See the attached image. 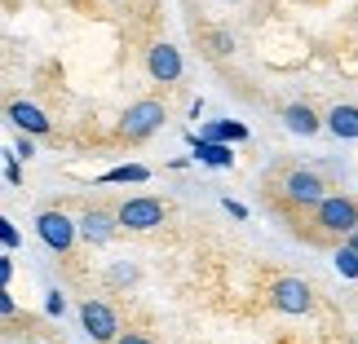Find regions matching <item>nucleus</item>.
<instances>
[{
	"instance_id": "nucleus-1",
	"label": "nucleus",
	"mask_w": 358,
	"mask_h": 344,
	"mask_svg": "<svg viewBox=\"0 0 358 344\" xmlns=\"http://www.w3.org/2000/svg\"><path fill=\"white\" fill-rule=\"evenodd\" d=\"M314 225L327 234H354L358 230V203L345 195H327L319 208H314Z\"/></svg>"
},
{
	"instance_id": "nucleus-2",
	"label": "nucleus",
	"mask_w": 358,
	"mask_h": 344,
	"mask_svg": "<svg viewBox=\"0 0 358 344\" xmlns=\"http://www.w3.org/2000/svg\"><path fill=\"white\" fill-rule=\"evenodd\" d=\"M159 124H164V102H155V98L133 102L129 111H124V119H120V137L124 142H142V137H150Z\"/></svg>"
},
{
	"instance_id": "nucleus-3",
	"label": "nucleus",
	"mask_w": 358,
	"mask_h": 344,
	"mask_svg": "<svg viewBox=\"0 0 358 344\" xmlns=\"http://www.w3.org/2000/svg\"><path fill=\"white\" fill-rule=\"evenodd\" d=\"M283 195L292 199L296 208H319V203L327 199V195H323V181H319V172H306V168L287 172V181H283Z\"/></svg>"
},
{
	"instance_id": "nucleus-4",
	"label": "nucleus",
	"mask_w": 358,
	"mask_h": 344,
	"mask_svg": "<svg viewBox=\"0 0 358 344\" xmlns=\"http://www.w3.org/2000/svg\"><path fill=\"white\" fill-rule=\"evenodd\" d=\"M270 300L279 313H310V287L301 278H279L270 287Z\"/></svg>"
},
{
	"instance_id": "nucleus-5",
	"label": "nucleus",
	"mask_w": 358,
	"mask_h": 344,
	"mask_svg": "<svg viewBox=\"0 0 358 344\" xmlns=\"http://www.w3.org/2000/svg\"><path fill=\"white\" fill-rule=\"evenodd\" d=\"M164 221V203L159 199H129L120 208V225L129 230H155Z\"/></svg>"
},
{
	"instance_id": "nucleus-6",
	"label": "nucleus",
	"mask_w": 358,
	"mask_h": 344,
	"mask_svg": "<svg viewBox=\"0 0 358 344\" xmlns=\"http://www.w3.org/2000/svg\"><path fill=\"white\" fill-rule=\"evenodd\" d=\"M36 230H40V239H45V243L53 247V252H66V247L76 243V230H80V225H71L62 212H40Z\"/></svg>"
},
{
	"instance_id": "nucleus-7",
	"label": "nucleus",
	"mask_w": 358,
	"mask_h": 344,
	"mask_svg": "<svg viewBox=\"0 0 358 344\" xmlns=\"http://www.w3.org/2000/svg\"><path fill=\"white\" fill-rule=\"evenodd\" d=\"M146 71L159 80V84H177L182 80V53H177L173 45H155L146 58Z\"/></svg>"
},
{
	"instance_id": "nucleus-8",
	"label": "nucleus",
	"mask_w": 358,
	"mask_h": 344,
	"mask_svg": "<svg viewBox=\"0 0 358 344\" xmlns=\"http://www.w3.org/2000/svg\"><path fill=\"white\" fill-rule=\"evenodd\" d=\"M80 318H85V331L93 340H115V313L102 305V300H85V309H80Z\"/></svg>"
},
{
	"instance_id": "nucleus-9",
	"label": "nucleus",
	"mask_w": 358,
	"mask_h": 344,
	"mask_svg": "<svg viewBox=\"0 0 358 344\" xmlns=\"http://www.w3.org/2000/svg\"><path fill=\"white\" fill-rule=\"evenodd\" d=\"M190 146H195V159L208 163V168H230V163H235V150H230V142H208V137L190 133Z\"/></svg>"
},
{
	"instance_id": "nucleus-10",
	"label": "nucleus",
	"mask_w": 358,
	"mask_h": 344,
	"mask_svg": "<svg viewBox=\"0 0 358 344\" xmlns=\"http://www.w3.org/2000/svg\"><path fill=\"white\" fill-rule=\"evenodd\" d=\"M115 225H120V216H111V212H85L80 216V234L89 243H106L115 234Z\"/></svg>"
},
{
	"instance_id": "nucleus-11",
	"label": "nucleus",
	"mask_w": 358,
	"mask_h": 344,
	"mask_svg": "<svg viewBox=\"0 0 358 344\" xmlns=\"http://www.w3.org/2000/svg\"><path fill=\"white\" fill-rule=\"evenodd\" d=\"M9 119L18 124L22 133H49V119H45V111H40V106H31V102H13L9 106Z\"/></svg>"
},
{
	"instance_id": "nucleus-12",
	"label": "nucleus",
	"mask_w": 358,
	"mask_h": 344,
	"mask_svg": "<svg viewBox=\"0 0 358 344\" xmlns=\"http://www.w3.org/2000/svg\"><path fill=\"white\" fill-rule=\"evenodd\" d=\"M327 128L345 142H358V106H332L327 111Z\"/></svg>"
},
{
	"instance_id": "nucleus-13",
	"label": "nucleus",
	"mask_w": 358,
	"mask_h": 344,
	"mask_svg": "<svg viewBox=\"0 0 358 344\" xmlns=\"http://www.w3.org/2000/svg\"><path fill=\"white\" fill-rule=\"evenodd\" d=\"M283 124H287V133H296V137H314V133H319V115H314L310 106H287Z\"/></svg>"
},
{
	"instance_id": "nucleus-14",
	"label": "nucleus",
	"mask_w": 358,
	"mask_h": 344,
	"mask_svg": "<svg viewBox=\"0 0 358 344\" xmlns=\"http://www.w3.org/2000/svg\"><path fill=\"white\" fill-rule=\"evenodd\" d=\"M199 137H208V142H248V128H243V124H235V119H217Z\"/></svg>"
},
{
	"instance_id": "nucleus-15",
	"label": "nucleus",
	"mask_w": 358,
	"mask_h": 344,
	"mask_svg": "<svg viewBox=\"0 0 358 344\" xmlns=\"http://www.w3.org/2000/svg\"><path fill=\"white\" fill-rule=\"evenodd\" d=\"M146 177H150V172L142 168V163H120V168H111L102 181H146Z\"/></svg>"
},
{
	"instance_id": "nucleus-16",
	"label": "nucleus",
	"mask_w": 358,
	"mask_h": 344,
	"mask_svg": "<svg viewBox=\"0 0 358 344\" xmlns=\"http://www.w3.org/2000/svg\"><path fill=\"white\" fill-rule=\"evenodd\" d=\"M336 269L345 274V278H358V252H354V247H341V252H336Z\"/></svg>"
},
{
	"instance_id": "nucleus-17",
	"label": "nucleus",
	"mask_w": 358,
	"mask_h": 344,
	"mask_svg": "<svg viewBox=\"0 0 358 344\" xmlns=\"http://www.w3.org/2000/svg\"><path fill=\"white\" fill-rule=\"evenodd\" d=\"M0 243H5V252H13V247H18V230H13L9 221H0Z\"/></svg>"
},
{
	"instance_id": "nucleus-18",
	"label": "nucleus",
	"mask_w": 358,
	"mask_h": 344,
	"mask_svg": "<svg viewBox=\"0 0 358 344\" xmlns=\"http://www.w3.org/2000/svg\"><path fill=\"white\" fill-rule=\"evenodd\" d=\"M13 155H18V159H31V155H36V146L27 142V137H18V146H13Z\"/></svg>"
},
{
	"instance_id": "nucleus-19",
	"label": "nucleus",
	"mask_w": 358,
	"mask_h": 344,
	"mask_svg": "<svg viewBox=\"0 0 358 344\" xmlns=\"http://www.w3.org/2000/svg\"><path fill=\"white\" fill-rule=\"evenodd\" d=\"M45 309H49V313H58V318H62V309H66V300H62L58 292H53V296L45 300Z\"/></svg>"
},
{
	"instance_id": "nucleus-20",
	"label": "nucleus",
	"mask_w": 358,
	"mask_h": 344,
	"mask_svg": "<svg viewBox=\"0 0 358 344\" xmlns=\"http://www.w3.org/2000/svg\"><path fill=\"white\" fill-rule=\"evenodd\" d=\"M226 212L235 216V221H243V216H248V208H243V203H235V199H226Z\"/></svg>"
},
{
	"instance_id": "nucleus-21",
	"label": "nucleus",
	"mask_w": 358,
	"mask_h": 344,
	"mask_svg": "<svg viewBox=\"0 0 358 344\" xmlns=\"http://www.w3.org/2000/svg\"><path fill=\"white\" fill-rule=\"evenodd\" d=\"M13 309H18V305H13V296L5 292V296H0V313H5V318H13Z\"/></svg>"
},
{
	"instance_id": "nucleus-22",
	"label": "nucleus",
	"mask_w": 358,
	"mask_h": 344,
	"mask_svg": "<svg viewBox=\"0 0 358 344\" xmlns=\"http://www.w3.org/2000/svg\"><path fill=\"white\" fill-rule=\"evenodd\" d=\"M213 45H217L213 53H230V36H213Z\"/></svg>"
},
{
	"instance_id": "nucleus-23",
	"label": "nucleus",
	"mask_w": 358,
	"mask_h": 344,
	"mask_svg": "<svg viewBox=\"0 0 358 344\" xmlns=\"http://www.w3.org/2000/svg\"><path fill=\"white\" fill-rule=\"evenodd\" d=\"M115 344H150V340H146V336H120Z\"/></svg>"
},
{
	"instance_id": "nucleus-24",
	"label": "nucleus",
	"mask_w": 358,
	"mask_h": 344,
	"mask_svg": "<svg viewBox=\"0 0 358 344\" xmlns=\"http://www.w3.org/2000/svg\"><path fill=\"white\" fill-rule=\"evenodd\" d=\"M350 247H354V252H358V230H354V234H350Z\"/></svg>"
}]
</instances>
